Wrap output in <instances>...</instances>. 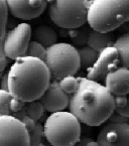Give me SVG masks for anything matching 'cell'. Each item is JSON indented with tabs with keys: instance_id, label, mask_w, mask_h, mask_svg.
Returning <instances> with one entry per match:
<instances>
[{
	"instance_id": "obj_1",
	"label": "cell",
	"mask_w": 129,
	"mask_h": 146,
	"mask_svg": "<svg viewBox=\"0 0 129 146\" xmlns=\"http://www.w3.org/2000/svg\"><path fill=\"white\" fill-rule=\"evenodd\" d=\"M78 81L77 90L70 97V112L83 124L100 126L115 111L114 96L99 82L82 77Z\"/></svg>"
},
{
	"instance_id": "obj_2",
	"label": "cell",
	"mask_w": 129,
	"mask_h": 146,
	"mask_svg": "<svg viewBox=\"0 0 129 146\" xmlns=\"http://www.w3.org/2000/svg\"><path fill=\"white\" fill-rule=\"evenodd\" d=\"M51 74L43 60L33 56L15 60L8 71V92L22 102L39 100L51 83Z\"/></svg>"
},
{
	"instance_id": "obj_3",
	"label": "cell",
	"mask_w": 129,
	"mask_h": 146,
	"mask_svg": "<svg viewBox=\"0 0 129 146\" xmlns=\"http://www.w3.org/2000/svg\"><path fill=\"white\" fill-rule=\"evenodd\" d=\"M129 21V0H91L87 23L92 29L111 32Z\"/></svg>"
},
{
	"instance_id": "obj_4",
	"label": "cell",
	"mask_w": 129,
	"mask_h": 146,
	"mask_svg": "<svg viewBox=\"0 0 129 146\" xmlns=\"http://www.w3.org/2000/svg\"><path fill=\"white\" fill-rule=\"evenodd\" d=\"M81 122L71 112L52 113L43 125L47 142L54 146H74L81 138Z\"/></svg>"
},
{
	"instance_id": "obj_5",
	"label": "cell",
	"mask_w": 129,
	"mask_h": 146,
	"mask_svg": "<svg viewBox=\"0 0 129 146\" xmlns=\"http://www.w3.org/2000/svg\"><path fill=\"white\" fill-rule=\"evenodd\" d=\"M43 62L55 81L68 76H75L81 68L78 50L74 45L66 42H57L47 47Z\"/></svg>"
},
{
	"instance_id": "obj_6",
	"label": "cell",
	"mask_w": 129,
	"mask_h": 146,
	"mask_svg": "<svg viewBox=\"0 0 129 146\" xmlns=\"http://www.w3.org/2000/svg\"><path fill=\"white\" fill-rule=\"evenodd\" d=\"M91 0H54L50 3L49 14L61 28H79L87 23Z\"/></svg>"
},
{
	"instance_id": "obj_7",
	"label": "cell",
	"mask_w": 129,
	"mask_h": 146,
	"mask_svg": "<svg viewBox=\"0 0 129 146\" xmlns=\"http://www.w3.org/2000/svg\"><path fill=\"white\" fill-rule=\"evenodd\" d=\"M31 26L22 22L6 31L3 43L4 54L9 60H17L25 56L28 43L31 40Z\"/></svg>"
},
{
	"instance_id": "obj_8",
	"label": "cell",
	"mask_w": 129,
	"mask_h": 146,
	"mask_svg": "<svg viewBox=\"0 0 129 146\" xmlns=\"http://www.w3.org/2000/svg\"><path fill=\"white\" fill-rule=\"evenodd\" d=\"M0 146H29V133L12 115L0 116Z\"/></svg>"
},
{
	"instance_id": "obj_9",
	"label": "cell",
	"mask_w": 129,
	"mask_h": 146,
	"mask_svg": "<svg viewBox=\"0 0 129 146\" xmlns=\"http://www.w3.org/2000/svg\"><path fill=\"white\" fill-rule=\"evenodd\" d=\"M119 62V54L113 45L104 48L99 52L95 64L90 69H88L87 78L92 81L99 82L100 80L105 79L109 72L117 68V62Z\"/></svg>"
},
{
	"instance_id": "obj_10",
	"label": "cell",
	"mask_w": 129,
	"mask_h": 146,
	"mask_svg": "<svg viewBox=\"0 0 129 146\" xmlns=\"http://www.w3.org/2000/svg\"><path fill=\"white\" fill-rule=\"evenodd\" d=\"M5 2L9 13L22 20L39 17L47 7V0H5Z\"/></svg>"
},
{
	"instance_id": "obj_11",
	"label": "cell",
	"mask_w": 129,
	"mask_h": 146,
	"mask_svg": "<svg viewBox=\"0 0 129 146\" xmlns=\"http://www.w3.org/2000/svg\"><path fill=\"white\" fill-rule=\"evenodd\" d=\"M99 146H129V124L109 122L97 136Z\"/></svg>"
},
{
	"instance_id": "obj_12",
	"label": "cell",
	"mask_w": 129,
	"mask_h": 146,
	"mask_svg": "<svg viewBox=\"0 0 129 146\" xmlns=\"http://www.w3.org/2000/svg\"><path fill=\"white\" fill-rule=\"evenodd\" d=\"M39 101L43 104L45 111L50 113L64 111L69 106L70 97L66 92L61 89L59 81H51L50 85L39 98Z\"/></svg>"
},
{
	"instance_id": "obj_13",
	"label": "cell",
	"mask_w": 129,
	"mask_h": 146,
	"mask_svg": "<svg viewBox=\"0 0 129 146\" xmlns=\"http://www.w3.org/2000/svg\"><path fill=\"white\" fill-rule=\"evenodd\" d=\"M105 87L113 96H124L129 93V69L116 68L106 75Z\"/></svg>"
},
{
	"instance_id": "obj_14",
	"label": "cell",
	"mask_w": 129,
	"mask_h": 146,
	"mask_svg": "<svg viewBox=\"0 0 129 146\" xmlns=\"http://www.w3.org/2000/svg\"><path fill=\"white\" fill-rule=\"evenodd\" d=\"M114 35L111 32H101L92 29L89 33L87 45L96 50L98 54L106 48L114 44Z\"/></svg>"
},
{
	"instance_id": "obj_15",
	"label": "cell",
	"mask_w": 129,
	"mask_h": 146,
	"mask_svg": "<svg viewBox=\"0 0 129 146\" xmlns=\"http://www.w3.org/2000/svg\"><path fill=\"white\" fill-rule=\"evenodd\" d=\"M8 7L5 0H0V72H3L9 62L4 54L3 43H4L5 35H6L7 21H8Z\"/></svg>"
},
{
	"instance_id": "obj_16",
	"label": "cell",
	"mask_w": 129,
	"mask_h": 146,
	"mask_svg": "<svg viewBox=\"0 0 129 146\" xmlns=\"http://www.w3.org/2000/svg\"><path fill=\"white\" fill-rule=\"evenodd\" d=\"M31 39L41 43L47 48L51 45L55 44L58 41V35L53 27L45 24H41L31 31Z\"/></svg>"
},
{
	"instance_id": "obj_17",
	"label": "cell",
	"mask_w": 129,
	"mask_h": 146,
	"mask_svg": "<svg viewBox=\"0 0 129 146\" xmlns=\"http://www.w3.org/2000/svg\"><path fill=\"white\" fill-rule=\"evenodd\" d=\"M45 111V110L43 108V104L41 103V101L39 100H35V101L31 102H24L23 108L17 113H14L13 116L20 120L23 116L27 115V116L31 117L33 120L39 121L43 116Z\"/></svg>"
},
{
	"instance_id": "obj_18",
	"label": "cell",
	"mask_w": 129,
	"mask_h": 146,
	"mask_svg": "<svg viewBox=\"0 0 129 146\" xmlns=\"http://www.w3.org/2000/svg\"><path fill=\"white\" fill-rule=\"evenodd\" d=\"M113 46L119 54V60L123 67L129 69V31L123 33L115 40Z\"/></svg>"
},
{
	"instance_id": "obj_19",
	"label": "cell",
	"mask_w": 129,
	"mask_h": 146,
	"mask_svg": "<svg viewBox=\"0 0 129 146\" xmlns=\"http://www.w3.org/2000/svg\"><path fill=\"white\" fill-rule=\"evenodd\" d=\"M77 50H78V54H79L81 68H84V69L87 70L90 69L93 64H95L97 58H98V54H99L96 50L91 48L88 45L80 47Z\"/></svg>"
},
{
	"instance_id": "obj_20",
	"label": "cell",
	"mask_w": 129,
	"mask_h": 146,
	"mask_svg": "<svg viewBox=\"0 0 129 146\" xmlns=\"http://www.w3.org/2000/svg\"><path fill=\"white\" fill-rule=\"evenodd\" d=\"M45 52H47V48L43 45H41V43L37 42L35 40H30L24 56H33V58L45 60Z\"/></svg>"
},
{
	"instance_id": "obj_21",
	"label": "cell",
	"mask_w": 129,
	"mask_h": 146,
	"mask_svg": "<svg viewBox=\"0 0 129 146\" xmlns=\"http://www.w3.org/2000/svg\"><path fill=\"white\" fill-rule=\"evenodd\" d=\"M59 85L64 92H66L68 95H72L77 90L79 81H78V78H75V76H68L61 79L59 81Z\"/></svg>"
},
{
	"instance_id": "obj_22",
	"label": "cell",
	"mask_w": 129,
	"mask_h": 146,
	"mask_svg": "<svg viewBox=\"0 0 129 146\" xmlns=\"http://www.w3.org/2000/svg\"><path fill=\"white\" fill-rule=\"evenodd\" d=\"M92 30V28L89 25H83L81 27L78 28V32L77 35L75 37L72 38L73 40V43L75 45H78V46H85L88 42V37H89V33Z\"/></svg>"
},
{
	"instance_id": "obj_23",
	"label": "cell",
	"mask_w": 129,
	"mask_h": 146,
	"mask_svg": "<svg viewBox=\"0 0 129 146\" xmlns=\"http://www.w3.org/2000/svg\"><path fill=\"white\" fill-rule=\"evenodd\" d=\"M11 99H12V96L8 91L0 89V116L12 115V112L9 107V103H10Z\"/></svg>"
},
{
	"instance_id": "obj_24",
	"label": "cell",
	"mask_w": 129,
	"mask_h": 146,
	"mask_svg": "<svg viewBox=\"0 0 129 146\" xmlns=\"http://www.w3.org/2000/svg\"><path fill=\"white\" fill-rule=\"evenodd\" d=\"M28 133H29V146H37V144L43 141V138L45 136L43 126L41 125V122L37 121L35 128Z\"/></svg>"
},
{
	"instance_id": "obj_25",
	"label": "cell",
	"mask_w": 129,
	"mask_h": 146,
	"mask_svg": "<svg viewBox=\"0 0 129 146\" xmlns=\"http://www.w3.org/2000/svg\"><path fill=\"white\" fill-rule=\"evenodd\" d=\"M108 120L110 122H114V123H125V124H129V117L123 116V115L117 113L116 111H114L112 113Z\"/></svg>"
},
{
	"instance_id": "obj_26",
	"label": "cell",
	"mask_w": 129,
	"mask_h": 146,
	"mask_svg": "<svg viewBox=\"0 0 129 146\" xmlns=\"http://www.w3.org/2000/svg\"><path fill=\"white\" fill-rule=\"evenodd\" d=\"M23 105H24V102L20 101L18 99H15V98L12 97V99L10 100V103H9V107H10V110L12 112V116L14 113L19 112L23 108Z\"/></svg>"
},
{
	"instance_id": "obj_27",
	"label": "cell",
	"mask_w": 129,
	"mask_h": 146,
	"mask_svg": "<svg viewBox=\"0 0 129 146\" xmlns=\"http://www.w3.org/2000/svg\"><path fill=\"white\" fill-rule=\"evenodd\" d=\"M20 121H21V122L23 123V125L25 126L26 130H27L28 132H30L32 130V129L35 128V123H37V121L33 120V119H32L31 117L27 116V115H25V116L22 117V118L20 119Z\"/></svg>"
},
{
	"instance_id": "obj_28",
	"label": "cell",
	"mask_w": 129,
	"mask_h": 146,
	"mask_svg": "<svg viewBox=\"0 0 129 146\" xmlns=\"http://www.w3.org/2000/svg\"><path fill=\"white\" fill-rule=\"evenodd\" d=\"M114 102L115 108L124 107L127 104V95H124V96H114Z\"/></svg>"
},
{
	"instance_id": "obj_29",
	"label": "cell",
	"mask_w": 129,
	"mask_h": 146,
	"mask_svg": "<svg viewBox=\"0 0 129 146\" xmlns=\"http://www.w3.org/2000/svg\"><path fill=\"white\" fill-rule=\"evenodd\" d=\"M0 89L4 91H8V72L2 74L0 78Z\"/></svg>"
},
{
	"instance_id": "obj_30",
	"label": "cell",
	"mask_w": 129,
	"mask_h": 146,
	"mask_svg": "<svg viewBox=\"0 0 129 146\" xmlns=\"http://www.w3.org/2000/svg\"><path fill=\"white\" fill-rule=\"evenodd\" d=\"M115 111L119 114L123 115V116L129 117V96L127 97V104L124 106V107L121 108H115Z\"/></svg>"
},
{
	"instance_id": "obj_31",
	"label": "cell",
	"mask_w": 129,
	"mask_h": 146,
	"mask_svg": "<svg viewBox=\"0 0 129 146\" xmlns=\"http://www.w3.org/2000/svg\"><path fill=\"white\" fill-rule=\"evenodd\" d=\"M90 141H92L90 137H83V138H80V140L75 144L74 146H87V144L89 143Z\"/></svg>"
},
{
	"instance_id": "obj_32",
	"label": "cell",
	"mask_w": 129,
	"mask_h": 146,
	"mask_svg": "<svg viewBox=\"0 0 129 146\" xmlns=\"http://www.w3.org/2000/svg\"><path fill=\"white\" fill-rule=\"evenodd\" d=\"M87 146H99V144H98V142L97 141H90L88 144H87Z\"/></svg>"
},
{
	"instance_id": "obj_33",
	"label": "cell",
	"mask_w": 129,
	"mask_h": 146,
	"mask_svg": "<svg viewBox=\"0 0 129 146\" xmlns=\"http://www.w3.org/2000/svg\"><path fill=\"white\" fill-rule=\"evenodd\" d=\"M37 146H47V144H45V143H43V142L41 141V143H39V144H37Z\"/></svg>"
},
{
	"instance_id": "obj_34",
	"label": "cell",
	"mask_w": 129,
	"mask_h": 146,
	"mask_svg": "<svg viewBox=\"0 0 129 146\" xmlns=\"http://www.w3.org/2000/svg\"><path fill=\"white\" fill-rule=\"evenodd\" d=\"M47 3H52L54 0H47Z\"/></svg>"
},
{
	"instance_id": "obj_35",
	"label": "cell",
	"mask_w": 129,
	"mask_h": 146,
	"mask_svg": "<svg viewBox=\"0 0 129 146\" xmlns=\"http://www.w3.org/2000/svg\"><path fill=\"white\" fill-rule=\"evenodd\" d=\"M47 146H54V145H52V144H49V145H47Z\"/></svg>"
}]
</instances>
